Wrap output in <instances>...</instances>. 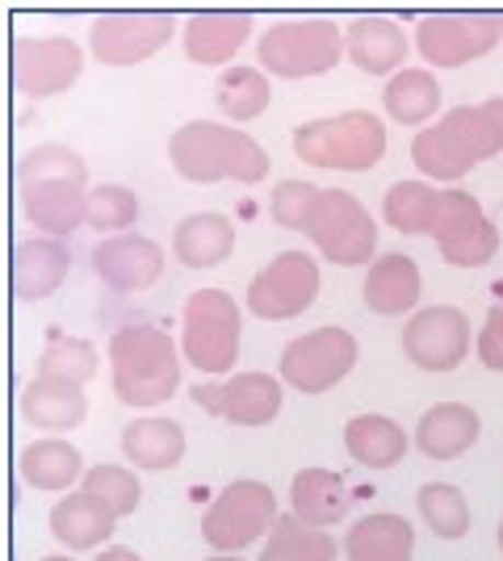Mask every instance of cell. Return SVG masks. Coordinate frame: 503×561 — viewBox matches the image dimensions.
<instances>
[{
    "instance_id": "cell-3",
    "label": "cell",
    "mask_w": 503,
    "mask_h": 561,
    "mask_svg": "<svg viewBox=\"0 0 503 561\" xmlns=\"http://www.w3.org/2000/svg\"><path fill=\"white\" fill-rule=\"evenodd\" d=\"M168 160L193 185H215V181L256 185L268 176V151L261 142L218 122H185L168 139Z\"/></svg>"
},
{
    "instance_id": "cell-13",
    "label": "cell",
    "mask_w": 503,
    "mask_h": 561,
    "mask_svg": "<svg viewBox=\"0 0 503 561\" xmlns=\"http://www.w3.org/2000/svg\"><path fill=\"white\" fill-rule=\"evenodd\" d=\"M315 294H319V264L307 252H282L248 285V314L268 323L298 319L315 302Z\"/></svg>"
},
{
    "instance_id": "cell-8",
    "label": "cell",
    "mask_w": 503,
    "mask_h": 561,
    "mask_svg": "<svg viewBox=\"0 0 503 561\" xmlns=\"http://www.w3.org/2000/svg\"><path fill=\"white\" fill-rule=\"evenodd\" d=\"M277 494L264 482H231L202 515V540L218 553H240L252 540H264L277 524Z\"/></svg>"
},
{
    "instance_id": "cell-35",
    "label": "cell",
    "mask_w": 503,
    "mask_h": 561,
    "mask_svg": "<svg viewBox=\"0 0 503 561\" xmlns=\"http://www.w3.org/2000/svg\"><path fill=\"white\" fill-rule=\"evenodd\" d=\"M415 507H420L424 524H428L441 540H461L470 533V503H466V494L457 491V486H449V482H428V486H420Z\"/></svg>"
},
{
    "instance_id": "cell-1",
    "label": "cell",
    "mask_w": 503,
    "mask_h": 561,
    "mask_svg": "<svg viewBox=\"0 0 503 561\" xmlns=\"http://www.w3.org/2000/svg\"><path fill=\"white\" fill-rule=\"evenodd\" d=\"M89 164L64 142H47L25 151L18 164V193H22L25 218L50 239L72 234L89 222Z\"/></svg>"
},
{
    "instance_id": "cell-17",
    "label": "cell",
    "mask_w": 503,
    "mask_h": 561,
    "mask_svg": "<svg viewBox=\"0 0 503 561\" xmlns=\"http://www.w3.org/2000/svg\"><path fill=\"white\" fill-rule=\"evenodd\" d=\"M193 402L236 427H264L282 415V381L273 374H236L227 381L193 386Z\"/></svg>"
},
{
    "instance_id": "cell-33",
    "label": "cell",
    "mask_w": 503,
    "mask_h": 561,
    "mask_svg": "<svg viewBox=\"0 0 503 561\" xmlns=\"http://www.w3.org/2000/svg\"><path fill=\"white\" fill-rule=\"evenodd\" d=\"M335 553H340V545L323 528L302 524L298 515H282L273 524V533L264 537L256 561H335Z\"/></svg>"
},
{
    "instance_id": "cell-23",
    "label": "cell",
    "mask_w": 503,
    "mask_h": 561,
    "mask_svg": "<svg viewBox=\"0 0 503 561\" xmlns=\"http://www.w3.org/2000/svg\"><path fill=\"white\" fill-rule=\"evenodd\" d=\"M114 524H118V515L89 491L64 494L50 507V537L59 540V545H68V549H76V553L101 549L105 540L114 537Z\"/></svg>"
},
{
    "instance_id": "cell-21",
    "label": "cell",
    "mask_w": 503,
    "mask_h": 561,
    "mask_svg": "<svg viewBox=\"0 0 503 561\" xmlns=\"http://www.w3.org/2000/svg\"><path fill=\"white\" fill-rule=\"evenodd\" d=\"M68 268H72V256H68L64 239H50V234L22 239L18 252H13V273H9L13 298H22V302L47 298V294H55L64 285Z\"/></svg>"
},
{
    "instance_id": "cell-32",
    "label": "cell",
    "mask_w": 503,
    "mask_h": 561,
    "mask_svg": "<svg viewBox=\"0 0 503 561\" xmlns=\"http://www.w3.org/2000/svg\"><path fill=\"white\" fill-rule=\"evenodd\" d=\"M441 193L445 188H432L428 181H399L386 193L382 218L399 234H432L441 218Z\"/></svg>"
},
{
    "instance_id": "cell-31",
    "label": "cell",
    "mask_w": 503,
    "mask_h": 561,
    "mask_svg": "<svg viewBox=\"0 0 503 561\" xmlns=\"http://www.w3.org/2000/svg\"><path fill=\"white\" fill-rule=\"evenodd\" d=\"M18 469H22L25 486H34V491H68L80 473H89L84 461H80V448L72 440H34V445H25L22 457H18Z\"/></svg>"
},
{
    "instance_id": "cell-2",
    "label": "cell",
    "mask_w": 503,
    "mask_h": 561,
    "mask_svg": "<svg viewBox=\"0 0 503 561\" xmlns=\"http://www.w3.org/2000/svg\"><path fill=\"white\" fill-rule=\"evenodd\" d=\"M503 151V96L457 105L436 126L411 139V160L432 181H457L475 164Z\"/></svg>"
},
{
    "instance_id": "cell-15",
    "label": "cell",
    "mask_w": 503,
    "mask_h": 561,
    "mask_svg": "<svg viewBox=\"0 0 503 561\" xmlns=\"http://www.w3.org/2000/svg\"><path fill=\"white\" fill-rule=\"evenodd\" d=\"M176 34V18L164 9H147V13H105L89 30V47L101 64L110 68H130L144 64L147 55L164 47Z\"/></svg>"
},
{
    "instance_id": "cell-44",
    "label": "cell",
    "mask_w": 503,
    "mask_h": 561,
    "mask_svg": "<svg viewBox=\"0 0 503 561\" xmlns=\"http://www.w3.org/2000/svg\"><path fill=\"white\" fill-rule=\"evenodd\" d=\"M495 540H500V553H503V519H500V537H495Z\"/></svg>"
},
{
    "instance_id": "cell-26",
    "label": "cell",
    "mask_w": 503,
    "mask_h": 561,
    "mask_svg": "<svg viewBox=\"0 0 503 561\" xmlns=\"http://www.w3.org/2000/svg\"><path fill=\"white\" fill-rule=\"evenodd\" d=\"M344 549L348 561H415V533L403 515L374 512L348 528Z\"/></svg>"
},
{
    "instance_id": "cell-34",
    "label": "cell",
    "mask_w": 503,
    "mask_h": 561,
    "mask_svg": "<svg viewBox=\"0 0 503 561\" xmlns=\"http://www.w3.org/2000/svg\"><path fill=\"white\" fill-rule=\"evenodd\" d=\"M441 110V84L432 71L420 68H403L390 76L386 84V114L403 126H415V122H428L432 114Z\"/></svg>"
},
{
    "instance_id": "cell-41",
    "label": "cell",
    "mask_w": 503,
    "mask_h": 561,
    "mask_svg": "<svg viewBox=\"0 0 503 561\" xmlns=\"http://www.w3.org/2000/svg\"><path fill=\"white\" fill-rule=\"evenodd\" d=\"M479 360L487 365V369L503 374V298L495 306H491V314H487V323H482Z\"/></svg>"
},
{
    "instance_id": "cell-38",
    "label": "cell",
    "mask_w": 503,
    "mask_h": 561,
    "mask_svg": "<svg viewBox=\"0 0 503 561\" xmlns=\"http://www.w3.org/2000/svg\"><path fill=\"white\" fill-rule=\"evenodd\" d=\"M80 491H89L93 499H101V503L118 515V519L122 515H130L139 503H144V482H139L126 466H110V461L89 469Z\"/></svg>"
},
{
    "instance_id": "cell-42",
    "label": "cell",
    "mask_w": 503,
    "mask_h": 561,
    "mask_svg": "<svg viewBox=\"0 0 503 561\" xmlns=\"http://www.w3.org/2000/svg\"><path fill=\"white\" fill-rule=\"evenodd\" d=\"M96 561H144L135 549H126V545H110V549H101Z\"/></svg>"
},
{
    "instance_id": "cell-22",
    "label": "cell",
    "mask_w": 503,
    "mask_h": 561,
    "mask_svg": "<svg viewBox=\"0 0 503 561\" xmlns=\"http://www.w3.org/2000/svg\"><path fill=\"white\" fill-rule=\"evenodd\" d=\"M482 432V420L475 407L466 402H436L415 423V448L432 461H454L470 453Z\"/></svg>"
},
{
    "instance_id": "cell-6",
    "label": "cell",
    "mask_w": 503,
    "mask_h": 561,
    "mask_svg": "<svg viewBox=\"0 0 503 561\" xmlns=\"http://www.w3.org/2000/svg\"><path fill=\"white\" fill-rule=\"evenodd\" d=\"M240 302L227 289H193L181 310V352L197 374H231L240 360Z\"/></svg>"
},
{
    "instance_id": "cell-14",
    "label": "cell",
    "mask_w": 503,
    "mask_h": 561,
    "mask_svg": "<svg viewBox=\"0 0 503 561\" xmlns=\"http://www.w3.org/2000/svg\"><path fill=\"white\" fill-rule=\"evenodd\" d=\"M9 71L13 89L25 96H55L72 89L84 71V50L64 34L47 38H13L9 47Z\"/></svg>"
},
{
    "instance_id": "cell-7",
    "label": "cell",
    "mask_w": 503,
    "mask_h": 561,
    "mask_svg": "<svg viewBox=\"0 0 503 561\" xmlns=\"http://www.w3.org/2000/svg\"><path fill=\"white\" fill-rule=\"evenodd\" d=\"M261 68L282 80H307L323 76L344 59V30L328 18L307 22H273L256 43Z\"/></svg>"
},
{
    "instance_id": "cell-36",
    "label": "cell",
    "mask_w": 503,
    "mask_h": 561,
    "mask_svg": "<svg viewBox=\"0 0 503 561\" xmlns=\"http://www.w3.org/2000/svg\"><path fill=\"white\" fill-rule=\"evenodd\" d=\"M268 76L256 68H227L218 76L215 84V101L218 110L227 117H236V122H248V117H261L264 105H268Z\"/></svg>"
},
{
    "instance_id": "cell-39",
    "label": "cell",
    "mask_w": 503,
    "mask_h": 561,
    "mask_svg": "<svg viewBox=\"0 0 503 561\" xmlns=\"http://www.w3.org/2000/svg\"><path fill=\"white\" fill-rule=\"evenodd\" d=\"M139 218V197L126 185H96L89 193V227L105 234H118L126 227H135Z\"/></svg>"
},
{
    "instance_id": "cell-11",
    "label": "cell",
    "mask_w": 503,
    "mask_h": 561,
    "mask_svg": "<svg viewBox=\"0 0 503 561\" xmlns=\"http://www.w3.org/2000/svg\"><path fill=\"white\" fill-rule=\"evenodd\" d=\"M503 38V13H428L415 25V47L436 68H461L495 50Z\"/></svg>"
},
{
    "instance_id": "cell-19",
    "label": "cell",
    "mask_w": 503,
    "mask_h": 561,
    "mask_svg": "<svg viewBox=\"0 0 503 561\" xmlns=\"http://www.w3.org/2000/svg\"><path fill=\"white\" fill-rule=\"evenodd\" d=\"M22 420L43 432H72L89 420V394L68 377H30L22 390Z\"/></svg>"
},
{
    "instance_id": "cell-24",
    "label": "cell",
    "mask_w": 503,
    "mask_h": 561,
    "mask_svg": "<svg viewBox=\"0 0 503 561\" xmlns=\"http://www.w3.org/2000/svg\"><path fill=\"white\" fill-rule=\"evenodd\" d=\"M122 453L135 469L164 473L185 457V427L168 415H139L122 427Z\"/></svg>"
},
{
    "instance_id": "cell-27",
    "label": "cell",
    "mask_w": 503,
    "mask_h": 561,
    "mask_svg": "<svg viewBox=\"0 0 503 561\" xmlns=\"http://www.w3.org/2000/svg\"><path fill=\"white\" fill-rule=\"evenodd\" d=\"M420 264L403 252H386L365 273V306L374 314H408L420 302Z\"/></svg>"
},
{
    "instance_id": "cell-9",
    "label": "cell",
    "mask_w": 503,
    "mask_h": 561,
    "mask_svg": "<svg viewBox=\"0 0 503 561\" xmlns=\"http://www.w3.org/2000/svg\"><path fill=\"white\" fill-rule=\"evenodd\" d=\"M302 234L315 239V248L332 264H365L378 252V222L348 188H319V202Z\"/></svg>"
},
{
    "instance_id": "cell-37",
    "label": "cell",
    "mask_w": 503,
    "mask_h": 561,
    "mask_svg": "<svg viewBox=\"0 0 503 561\" xmlns=\"http://www.w3.org/2000/svg\"><path fill=\"white\" fill-rule=\"evenodd\" d=\"M38 374L47 377H68V381H80L89 386L96 377V352L89 340L80 335H68V331L50 328L47 331V348L38 356Z\"/></svg>"
},
{
    "instance_id": "cell-10",
    "label": "cell",
    "mask_w": 503,
    "mask_h": 561,
    "mask_svg": "<svg viewBox=\"0 0 503 561\" xmlns=\"http://www.w3.org/2000/svg\"><path fill=\"white\" fill-rule=\"evenodd\" d=\"M357 335L344 328H315L298 340H289L286 352H282V365L277 374L286 386L302 390V394H323L340 386L344 377L353 374L357 365Z\"/></svg>"
},
{
    "instance_id": "cell-18",
    "label": "cell",
    "mask_w": 503,
    "mask_h": 561,
    "mask_svg": "<svg viewBox=\"0 0 503 561\" xmlns=\"http://www.w3.org/2000/svg\"><path fill=\"white\" fill-rule=\"evenodd\" d=\"M93 273L118 294L151 289L164 273V252L144 234H114L101 239L93 252Z\"/></svg>"
},
{
    "instance_id": "cell-29",
    "label": "cell",
    "mask_w": 503,
    "mask_h": 561,
    "mask_svg": "<svg viewBox=\"0 0 503 561\" xmlns=\"http://www.w3.org/2000/svg\"><path fill=\"white\" fill-rule=\"evenodd\" d=\"M408 432L390 415H357L344 423V448L365 469H395L408 457Z\"/></svg>"
},
{
    "instance_id": "cell-28",
    "label": "cell",
    "mask_w": 503,
    "mask_h": 561,
    "mask_svg": "<svg viewBox=\"0 0 503 561\" xmlns=\"http://www.w3.org/2000/svg\"><path fill=\"white\" fill-rule=\"evenodd\" d=\"M289 507H294L289 515H298L311 528H332L348 515V486H344V478L335 469L311 466L294 478Z\"/></svg>"
},
{
    "instance_id": "cell-45",
    "label": "cell",
    "mask_w": 503,
    "mask_h": 561,
    "mask_svg": "<svg viewBox=\"0 0 503 561\" xmlns=\"http://www.w3.org/2000/svg\"><path fill=\"white\" fill-rule=\"evenodd\" d=\"M43 561H72V558H43Z\"/></svg>"
},
{
    "instance_id": "cell-12",
    "label": "cell",
    "mask_w": 503,
    "mask_h": 561,
    "mask_svg": "<svg viewBox=\"0 0 503 561\" xmlns=\"http://www.w3.org/2000/svg\"><path fill=\"white\" fill-rule=\"evenodd\" d=\"M436 252L457 264V268H479L500 252V231L482 214L479 197L466 188H445L441 193V218H436Z\"/></svg>"
},
{
    "instance_id": "cell-16",
    "label": "cell",
    "mask_w": 503,
    "mask_h": 561,
    "mask_svg": "<svg viewBox=\"0 0 503 561\" xmlns=\"http://www.w3.org/2000/svg\"><path fill=\"white\" fill-rule=\"evenodd\" d=\"M403 352L424 374H449L470 352V319L457 306H424L403 328Z\"/></svg>"
},
{
    "instance_id": "cell-43",
    "label": "cell",
    "mask_w": 503,
    "mask_h": 561,
    "mask_svg": "<svg viewBox=\"0 0 503 561\" xmlns=\"http://www.w3.org/2000/svg\"><path fill=\"white\" fill-rule=\"evenodd\" d=\"M206 561H243L240 553H215V558H206Z\"/></svg>"
},
{
    "instance_id": "cell-5",
    "label": "cell",
    "mask_w": 503,
    "mask_h": 561,
    "mask_svg": "<svg viewBox=\"0 0 503 561\" xmlns=\"http://www.w3.org/2000/svg\"><path fill=\"white\" fill-rule=\"evenodd\" d=\"M298 160L328 172H369L386 156V126L369 110H348L335 117H315L294 130Z\"/></svg>"
},
{
    "instance_id": "cell-20",
    "label": "cell",
    "mask_w": 503,
    "mask_h": 561,
    "mask_svg": "<svg viewBox=\"0 0 503 561\" xmlns=\"http://www.w3.org/2000/svg\"><path fill=\"white\" fill-rule=\"evenodd\" d=\"M408 34L395 18H382V13H365L357 22L344 30V55L357 64L361 71L369 76H386V71H403V59H408Z\"/></svg>"
},
{
    "instance_id": "cell-30",
    "label": "cell",
    "mask_w": 503,
    "mask_h": 561,
    "mask_svg": "<svg viewBox=\"0 0 503 561\" xmlns=\"http://www.w3.org/2000/svg\"><path fill=\"white\" fill-rule=\"evenodd\" d=\"M231 248H236V227L227 214H190L172 231V252L185 268H210L231 256Z\"/></svg>"
},
{
    "instance_id": "cell-4",
    "label": "cell",
    "mask_w": 503,
    "mask_h": 561,
    "mask_svg": "<svg viewBox=\"0 0 503 561\" xmlns=\"http://www.w3.org/2000/svg\"><path fill=\"white\" fill-rule=\"evenodd\" d=\"M114 394L126 407H160L181 386V352L168 331L151 323H130L110 335Z\"/></svg>"
},
{
    "instance_id": "cell-40",
    "label": "cell",
    "mask_w": 503,
    "mask_h": 561,
    "mask_svg": "<svg viewBox=\"0 0 503 561\" xmlns=\"http://www.w3.org/2000/svg\"><path fill=\"white\" fill-rule=\"evenodd\" d=\"M315 202H319V188L315 185H307V181H282V185L273 188L268 210H273V218H277L282 227H289V231H307Z\"/></svg>"
},
{
    "instance_id": "cell-25",
    "label": "cell",
    "mask_w": 503,
    "mask_h": 561,
    "mask_svg": "<svg viewBox=\"0 0 503 561\" xmlns=\"http://www.w3.org/2000/svg\"><path fill=\"white\" fill-rule=\"evenodd\" d=\"M252 34V13L243 9H215V13H193L185 22V55L193 64H227Z\"/></svg>"
}]
</instances>
